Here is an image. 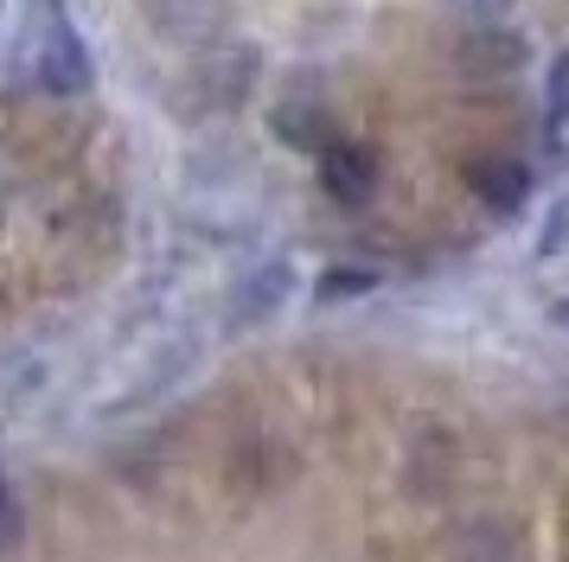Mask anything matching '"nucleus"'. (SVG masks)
<instances>
[{
  "instance_id": "obj_1",
  "label": "nucleus",
  "mask_w": 569,
  "mask_h": 562,
  "mask_svg": "<svg viewBox=\"0 0 569 562\" xmlns=\"http://www.w3.org/2000/svg\"><path fill=\"white\" fill-rule=\"evenodd\" d=\"M27 83L39 90V97H58V102L83 97V90L97 83L90 46H83V32L64 20V13H52V26L32 39V51H27Z\"/></svg>"
},
{
  "instance_id": "obj_2",
  "label": "nucleus",
  "mask_w": 569,
  "mask_h": 562,
  "mask_svg": "<svg viewBox=\"0 0 569 562\" xmlns=\"http://www.w3.org/2000/svg\"><path fill=\"white\" fill-rule=\"evenodd\" d=\"M288 294H295V275H288V262H262V269H250V275L237 281L231 313H237V320H269V313H282Z\"/></svg>"
},
{
  "instance_id": "obj_3",
  "label": "nucleus",
  "mask_w": 569,
  "mask_h": 562,
  "mask_svg": "<svg viewBox=\"0 0 569 562\" xmlns=\"http://www.w3.org/2000/svg\"><path fill=\"white\" fill-rule=\"evenodd\" d=\"M473 185H480V199L492 211H518V199H525V167H473Z\"/></svg>"
},
{
  "instance_id": "obj_4",
  "label": "nucleus",
  "mask_w": 569,
  "mask_h": 562,
  "mask_svg": "<svg viewBox=\"0 0 569 562\" xmlns=\"http://www.w3.org/2000/svg\"><path fill=\"white\" fill-rule=\"evenodd\" d=\"M448 7H455L461 20H499V13H506L512 0H448Z\"/></svg>"
}]
</instances>
